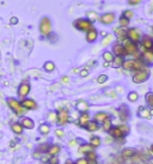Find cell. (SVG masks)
<instances>
[{"label":"cell","instance_id":"obj_1","mask_svg":"<svg viewBox=\"0 0 153 164\" xmlns=\"http://www.w3.org/2000/svg\"><path fill=\"white\" fill-rule=\"evenodd\" d=\"M150 78V71L144 67L139 71H135V73L133 74V82L135 84H141V83H145L147 79Z\"/></svg>","mask_w":153,"mask_h":164},{"label":"cell","instance_id":"obj_2","mask_svg":"<svg viewBox=\"0 0 153 164\" xmlns=\"http://www.w3.org/2000/svg\"><path fill=\"white\" fill-rule=\"evenodd\" d=\"M73 25L75 29H78V30H80V31H89L90 29L93 28V24H92V22L89 20L87 18H79L77 19V20H74V23H73Z\"/></svg>","mask_w":153,"mask_h":164},{"label":"cell","instance_id":"obj_3","mask_svg":"<svg viewBox=\"0 0 153 164\" xmlns=\"http://www.w3.org/2000/svg\"><path fill=\"white\" fill-rule=\"evenodd\" d=\"M122 46L125 48V55H134L138 53L139 48H138V45L132 42L129 38H125L122 40Z\"/></svg>","mask_w":153,"mask_h":164},{"label":"cell","instance_id":"obj_4","mask_svg":"<svg viewBox=\"0 0 153 164\" xmlns=\"http://www.w3.org/2000/svg\"><path fill=\"white\" fill-rule=\"evenodd\" d=\"M122 67L127 70V71H139V70H141V68H144V64L141 63V61H139V60H133V59H130V60H125L123 61V65H122Z\"/></svg>","mask_w":153,"mask_h":164},{"label":"cell","instance_id":"obj_5","mask_svg":"<svg viewBox=\"0 0 153 164\" xmlns=\"http://www.w3.org/2000/svg\"><path fill=\"white\" fill-rule=\"evenodd\" d=\"M40 31L43 36H49L52 34V22L48 17H43L40 23Z\"/></svg>","mask_w":153,"mask_h":164},{"label":"cell","instance_id":"obj_6","mask_svg":"<svg viewBox=\"0 0 153 164\" xmlns=\"http://www.w3.org/2000/svg\"><path fill=\"white\" fill-rule=\"evenodd\" d=\"M7 104H9L10 108L13 110L17 115H19V116H20V115H23V114L25 113V109L22 107L20 102L17 101L16 98H9V100H7Z\"/></svg>","mask_w":153,"mask_h":164},{"label":"cell","instance_id":"obj_7","mask_svg":"<svg viewBox=\"0 0 153 164\" xmlns=\"http://www.w3.org/2000/svg\"><path fill=\"white\" fill-rule=\"evenodd\" d=\"M127 38H129L132 42L138 43L141 40V31L139 28H130L129 30H127Z\"/></svg>","mask_w":153,"mask_h":164},{"label":"cell","instance_id":"obj_8","mask_svg":"<svg viewBox=\"0 0 153 164\" xmlns=\"http://www.w3.org/2000/svg\"><path fill=\"white\" fill-rule=\"evenodd\" d=\"M68 120H70V114H68V111L66 109L59 110V113L56 114V122H57L60 126H62V125H66V123L68 122Z\"/></svg>","mask_w":153,"mask_h":164},{"label":"cell","instance_id":"obj_9","mask_svg":"<svg viewBox=\"0 0 153 164\" xmlns=\"http://www.w3.org/2000/svg\"><path fill=\"white\" fill-rule=\"evenodd\" d=\"M115 18H116V16H115L114 12H105V13H103V15L99 17V22H100L102 24L110 25V24H113V23L115 22Z\"/></svg>","mask_w":153,"mask_h":164},{"label":"cell","instance_id":"obj_10","mask_svg":"<svg viewBox=\"0 0 153 164\" xmlns=\"http://www.w3.org/2000/svg\"><path fill=\"white\" fill-rule=\"evenodd\" d=\"M20 104L25 110H34L37 108V103L34 100H31V98H23Z\"/></svg>","mask_w":153,"mask_h":164},{"label":"cell","instance_id":"obj_11","mask_svg":"<svg viewBox=\"0 0 153 164\" xmlns=\"http://www.w3.org/2000/svg\"><path fill=\"white\" fill-rule=\"evenodd\" d=\"M30 89L31 88H30V84L29 83H22L18 88V96L22 97V98H25L28 95H29V92H30Z\"/></svg>","mask_w":153,"mask_h":164},{"label":"cell","instance_id":"obj_12","mask_svg":"<svg viewBox=\"0 0 153 164\" xmlns=\"http://www.w3.org/2000/svg\"><path fill=\"white\" fill-rule=\"evenodd\" d=\"M109 134L113 139H116V140H121L125 138V134L118 127H111V129L109 131Z\"/></svg>","mask_w":153,"mask_h":164},{"label":"cell","instance_id":"obj_13","mask_svg":"<svg viewBox=\"0 0 153 164\" xmlns=\"http://www.w3.org/2000/svg\"><path fill=\"white\" fill-rule=\"evenodd\" d=\"M97 37H98V31H97L95 28H92L89 31H86V41H87L89 43L95 42V41L97 40Z\"/></svg>","mask_w":153,"mask_h":164},{"label":"cell","instance_id":"obj_14","mask_svg":"<svg viewBox=\"0 0 153 164\" xmlns=\"http://www.w3.org/2000/svg\"><path fill=\"white\" fill-rule=\"evenodd\" d=\"M141 46L145 50H151V48L153 47V40L150 36H144L141 40Z\"/></svg>","mask_w":153,"mask_h":164},{"label":"cell","instance_id":"obj_15","mask_svg":"<svg viewBox=\"0 0 153 164\" xmlns=\"http://www.w3.org/2000/svg\"><path fill=\"white\" fill-rule=\"evenodd\" d=\"M20 125L23 126V128H25V129H32V128L35 127L34 120L30 118H23L22 121H20Z\"/></svg>","mask_w":153,"mask_h":164},{"label":"cell","instance_id":"obj_16","mask_svg":"<svg viewBox=\"0 0 153 164\" xmlns=\"http://www.w3.org/2000/svg\"><path fill=\"white\" fill-rule=\"evenodd\" d=\"M118 115H120V119L122 122H126L128 118H129V110H128V107L126 106H122L120 110H118Z\"/></svg>","mask_w":153,"mask_h":164},{"label":"cell","instance_id":"obj_17","mask_svg":"<svg viewBox=\"0 0 153 164\" xmlns=\"http://www.w3.org/2000/svg\"><path fill=\"white\" fill-rule=\"evenodd\" d=\"M113 54H115L116 56H123L125 55V48L122 46V43H115L114 46H113V52H111Z\"/></svg>","mask_w":153,"mask_h":164},{"label":"cell","instance_id":"obj_18","mask_svg":"<svg viewBox=\"0 0 153 164\" xmlns=\"http://www.w3.org/2000/svg\"><path fill=\"white\" fill-rule=\"evenodd\" d=\"M115 36H116L117 40H120V41H122V40L127 38L126 28H121V27L116 28V29H115Z\"/></svg>","mask_w":153,"mask_h":164},{"label":"cell","instance_id":"obj_19","mask_svg":"<svg viewBox=\"0 0 153 164\" xmlns=\"http://www.w3.org/2000/svg\"><path fill=\"white\" fill-rule=\"evenodd\" d=\"M138 115H139L140 118L147 119V120L152 118V115H151V109L144 108V107H140V108H139V110H138Z\"/></svg>","mask_w":153,"mask_h":164},{"label":"cell","instance_id":"obj_20","mask_svg":"<svg viewBox=\"0 0 153 164\" xmlns=\"http://www.w3.org/2000/svg\"><path fill=\"white\" fill-rule=\"evenodd\" d=\"M75 107H77V109L81 111V113H86L89 108H90V106H89V103L86 102V101H79V102H77V104H75Z\"/></svg>","mask_w":153,"mask_h":164},{"label":"cell","instance_id":"obj_21","mask_svg":"<svg viewBox=\"0 0 153 164\" xmlns=\"http://www.w3.org/2000/svg\"><path fill=\"white\" fill-rule=\"evenodd\" d=\"M60 151H61V146L55 144V145H49L47 153H48L49 156H57Z\"/></svg>","mask_w":153,"mask_h":164},{"label":"cell","instance_id":"obj_22","mask_svg":"<svg viewBox=\"0 0 153 164\" xmlns=\"http://www.w3.org/2000/svg\"><path fill=\"white\" fill-rule=\"evenodd\" d=\"M90 121V114L86 111V113H81L80 118H79V125H80L81 127H85L86 126V123Z\"/></svg>","mask_w":153,"mask_h":164},{"label":"cell","instance_id":"obj_23","mask_svg":"<svg viewBox=\"0 0 153 164\" xmlns=\"http://www.w3.org/2000/svg\"><path fill=\"white\" fill-rule=\"evenodd\" d=\"M141 58H142V61H145L146 64H152L153 63V54L151 50H145Z\"/></svg>","mask_w":153,"mask_h":164},{"label":"cell","instance_id":"obj_24","mask_svg":"<svg viewBox=\"0 0 153 164\" xmlns=\"http://www.w3.org/2000/svg\"><path fill=\"white\" fill-rule=\"evenodd\" d=\"M135 155H136V151L132 147H127L122 151V157L125 158H133Z\"/></svg>","mask_w":153,"mask_h":164},{"label":"cell","instance_id":"obj_25","mask_svg":"<svg viewBox=\"0 0 153 164\" xmlns=\"http://www.w3.org/2000/svg\"><path fill=\"white\" fill-rule=\"evenodd\" d=\"M11 129H12L13 133H16V134L20 136V134L23 133V129H24V128H23V126L20 125V122H15V123H12Z\"/></svg>","mask_w":153,"mask_h":164},{"label":"cell","instance_id":"obj_26","mask_svg":"<svg viewBox=\"0 0 153 164\" xmlns=\"http://www.w3.org/2000/svg\"><path fill=\"white\" fill-rule=\"evenodd\" d=\"M107 118H109V115L107 114V113H104V111H99V113H97L96 115H95V121L97 122V123H102L104 120Z\"/></svg>","mask_w":153,"mask_h":164},{"label":"cell","instance_id":"obj_27","mask_svg":"<svg viewBox=\"0 0 153 164\" xmlns=\"http://www.w3.org/2000/svg\"><path fill=\"white\" fill-rule=\"evenodd\" d=\"M78 151H79V153H85V155H87L89 152L93 151V147H92L90 144H83V145H80V147L78 149Z\"/></svg>","mask_w":153,"mask_h":164},{"label":"cell","instance_id":"obj_28","mask_svg":"<svg viewBox=\"0 0 153 164\" xmlns=\"http://www.w3.org/2000/svg\"><path fill=\"white\" fill-rule=\"evenodd\" d=\"M85 128L89 131V132H96L97 129H98V123L93 120V121H89L87 123H86V126H85Z\"/></svg>","mask_w":153,"mask_h":164},{"label":"cell","instance_id":"obj_29","mask_svg":"<svg viewBox=\"0 0 153 164\" xmlns=\"http://www.w3.org/2000/svg\"><path fill=\"white\" fill-rule=\"evenodd\" d=\"M123 61H125V58H123V56H120V55H118V56H115L114 60H113V66H114L115 68L122 67Z\"/></svg>","mask_w":153,"mask_h":164},{"label":"cell","instance_id":"obj_30","mask_svg":"<svg viewBox=\"0 0 153 164\" xmlns=\"http://www.w3.org/2000/svg\"><path fill=\"white\" fill-rule=\"evenodd\" d=\"M102 144V140H100V138L99 137H92L90 139V145L93 147V149H96V147H99Z\"/></svg>","mask_w":153,"mask_h":164},{"label":"cell","instance_id":"obj_31","mask_svg":"<svg viewBox=\"0 0 153 164\" xmlns=\"http://www.w3.org/2000/svg\"><path fill=\"white\" fill-rule=\"evenodd\" d=\"M102 123H103V129L105 132H109L111 129V127H113V122H111V119L110 118H107Z\"/></svg>","mask_w":153,"mask_h":164},{"label":"cell","instance_id":"obj_32","mask_svg":"<svg viewBox=\"0 0 153 164\" xmlns=\"http://www.w3.org/2000/svg\"><path fill=\"white\" fill-rule=\"evenodd\" d=\"M114 54L111 53V52H108V50H105L104 53H103V59H104V61H107V63H113V60H114Z\"/></svg>","mask_w":153,"mask_h":164},{"label":"cell","instance_id":"obj_33","mask_svg":"<svg viewBox=\"0 0 153 164\" xmlns=\"http://www.w3.org/2000/svg\"><path fill=\"white\" fill-rule=\"evenodd\" d=\"M43 68H45L47 72H53L55 70V64L53 61H47L45 64V66H43Z\"/></svg>","mask_w":153,"mask_h":164},{"label":"cell","instance_id":"obj_34","mask_svg":"<svg viewBox=\"0 0 153 164\" xmlns=\"http://www.w3.org/2000/svg\"><path fill=\"white\" fill-rule=\"evenodd\" d=\"M146 103H147V106L150 107V108H153V92H148V93H146Z\"/></svg>","mask_w":153,"mask_h":164},{"label":"cell","instance_id":"obj_35","mask_svg":"<svg viewBox=\"0 0 153 164\" xmlns=\"http://www.w3.org/2000/svg\"><path fill=\"white\" fill-rule=\"evenodd\" d=\"M50 132V127H49V125H47V123H43V125H41L40 126V133L41 134H48Z\"/></svg>","mask_w":153,"mask_h":164},{"label":"cell","instance_id":"obj_36","mask_svg":"<svg viewBox=\"0 0 153 164\" xmlns=\"http://www.w3.org/2000/svg\"><path fill=\"white\" fill-rule=\"evenodd\" d=\"M118 23H120V27L121 28H127L129 25V19H127L123 16H121L120 19H118Z\"/></svg>","mask_w":153,"mask_h":164},{"label":"cell","instance_id":"obj_37","mask_svg":"<svg viewBox=\"0 0 153 164\" xmlns=\"http://www.w3.org/2000/svg\"><path fill=\"white\" fill-rule=\"evenodd\" d=\"M138 98H139L138 92L132 91V92H129V93H128V101H129V102H136Z\"/></svg>","mask_w":153,"mask_h":164},{"label":"cell","instance_id":"obj_38","mask_svg":"<svg viewBox=\"0 0 153 164\" xmlns=\"http://www.w3.org/2000/svg\"><path fill=\"white\" fill-rule=\"evenodd\" d=\"M48 147H49V145H48V144H41V145H40L36 149V151L41 152V153H47V151H48Z\"/></svg>","mask_w":153,"mask_h":164},{"label":"cell","instance_id":"obj_39","mask_svg":"<svg viewBox=\"0 0 153 164\" xmlns=\"http://www.w3.org/2000/svg\"><path fill=\"white\" fill-rule=\"evenodd\" d=\"M118 128H120V129L122 131V133H123L125 136H127V134H128V133L130 132V129H129V126H128L127 123H122V125H120V126H118Z\"/></svg>","mask_w":153,"mask_h":164},{"label":"cell","instance_id":"obj_40","mask_svg":"<svg viewBox=\"0 0 153 164\" xmlns=\"http://www.w3.org/2000/svg\"><path fill=\"white\" fill-rule=\"evenodd\" d=\"M122 16L127 19H130V18H133V17H134V12H133L132 10H126V11H123Z\"/></svg>","mask_w":153,"mask_h":164},{"label":"cell","instance_id":"obj_41","mask_svg":"<svg viewBox=\"0 0 153 164\" xmlns=\"http://www.w3.org/2000/svg\"><path fill=\"white\" fill-rule=\"evenodd\" d=\"M111 41H113V35H108L107 34V37L102 41V46H104V47H107L108 45H110L111 43Z\"/></svg>","mask_w":153,"mask_h":164},{"label":"cell","instance_id":"obj_42","mask_svg":"<svg viewBox=\"0 0 153 164\" xmlns=\"http://www.w3.org/2000/svg\"><path fill=\"white\" fill-rule=\"evenodd\" d=\"M107 80H108V76L107 74H100V76H98V78H97V83L98 84H104Z\"/></svg>","mask_w":153,"mask_h":164},{"label":"cell","instance_id":"obj_43","mask_svg":"<svg viewBox=\"0 0 153 164\" xmlns=\"http://www.w3.org/2000/svg\"><path fill=\"white\" fill-rule=\"evenodd\" d=\"M87 17H89V20H91V22H93L95 19H97V13L96 12H92V11H90V12H87Z\"/></svg>","mask_w":153,"mask_h":164},{"label":"cell","instance_id":"obj_44","mask_svg":"<svg viewBox=\"0 0 153 164\" xmlns=\"http://www.w3.org/2000/svg\"><path fill=\"white\" fill-rule=\"evenodd\" d=\"M48 120H49L50 122H56V113L50 111V113L48 114Z\"/></svg>","mask_w":153,"mask_h":164},{"label":"cell","instance_id":"obj_45","mask_svg":"<svg viewBox=\"0 0 153 164\" xmlns=\"http://www.w3.org/2000/svg\"><path fill=\"white\" fill-rule=\"evenodd\" d=\"M48 162H49V164H59V158L56 156H52Z\"/></svg>","mask_w":153,"mask_h":164},{"label":"cell","instance_id":"obj_46","mask_svg":"<svg viewBox=\"0 0 153 164\" xmlns=\"http://www.w3.org/2000/svg\"><path fill=\"white\" fill-rule=\"evenodd\" d=\"M86 159H97V156H96V152L91 151L86 155Z\"/></svg>","mask_w":153,"mask_h":164},{"label":"cell","instance_id":"obj_47","mask_svg":"<svg viewBox=\"0 0 153 164\" xmlns=\"http://www.w3.org/2000/svg\"><path fill=\"white\" fill-rule=\"evenodd\" d=\"M74 164H87V159H86V157H83V158L77 159V162Z\"/></svg>","mask_w":153,"mask_h":164},{"label":"cell","instance_id":"obj_48","mask_svg":"<svg viewBox=\"0 0 153 164\" xmlns=\"http://www.w3.org/2000/svg\"><path fill=\"white\" fill-rule=\"evenodd\" d=\"M55 134H56V137H59V138L65 137V132H63L62 129H56V131H55Z\"/></svg>","mask_w":153,"mask_h":164},{"label":"cell","instance_id":"obj_49","mask_svg":"<svg viewBox=\"0 0 153 164\" xmlns=\"http://www.w3.org/2000/svg\"><path fill=\"white\" fill-rule=\"evenodd\" d=\"M142 0H128V4L132 5V6H135V5H139Z\"/></svg>","mask_w":153,"mask_h":164},{"label":"cell","instance_id":"obj_50","mask_svg":"<svg viewBox=\"0 0 153 164\" xmlns=\"http://www.w3.org/2000/svg\"><path fill=\"white\" fill-rule=\"evenodd\" d=\"M49 158H50V157H49L48 153H47L45 156H41V161H42V163H47V162L49 161Z\"/></svg>","mask_w":153,"mask_h":164},{"label":"cell","instance_id":"obj_51","mask_svg":"<svg viewBox=\"0 0 153 164\" xmlns=\"http://www.w3.org/2000/svg\"><path fill=\"white\" fill-rule=\"evenodd\" d=\"M87 74H89V71H87L86 68H85V70H81L80 71V77H86Z\"/></svg>","mask_w":153,"mask_h":164},{"label":"cell","instance_id":"obj_52","mask_svg":"<svg viewBox=\"0 0 153 164\" xmlns=\"http://www.w3.org/2000/svg\"><path fill=\"white\" fill-rule=\"evenodd\" d=\"M10 22H11V24H17L18 23V18L17 17H12V18L10 19Z\"/></svg>","mask_w":153,"mask_h":164},{"label":"cell","instance_id":"obj_53","mask_svg":"<svg viewBox=\"0 0 153 164\" xmlns=\"http://www.w3.org/2000/svg\"><path fill=\"white\" fill-rule=\"evenodd\" d=\"M87 164H97V159H87Z\"/></svg>","mask_w":153,"mask_h":164},{"label":"cell","instance_id":"obj_54","mask_svg":"<svg viewBox=\"0 0 153 164\" xmlns=\"http://www.w3.org/2000/svg\"><path fill=\"white\" fill-rule=\"evenodd\" d=\"M62 82L63 83H68V82H70V78H68V77H63V78H62Z\"/></svg>","mask_w":153,"mask_h":164},{"label":"cell","instance_id":"obj_55","mask_svg":"<svg viewBox=\"0 0 153 164\" xmlns=\"http://www.w3.org/2000/svg\"><path fill=\"white\" fill-rule=\"evenodd\" d=\"M75 143H77L75 140H71V143H70V146H74V145H75Z\"/></svg>","mask_w":153,"mask_h":164},{"label":"cell","instance_id":"obj_56","mask_svg":"<svg viewBox=\"0 0 153 164\" xmlns=\"http://www.w3.org/2000/svg\"><path fill=\"white\" fill-rule=\"evenodd\" d=\"M109 65H110V63H107V61H104L103 66H104V67H109Z\"/></svg>","mask_w":153,"mask_h":164},{"label":"cell","instance_id":"obj_57","mask_svg":"<svg viewBox=\"0 0 153 164\" xmlns=\"http://www.w3.org/2000/svg\"><path fill=\"white\" fill-rule=\"evenodd\" d=\"M65 164H74V163H73L72 161H67V162H66Z\"/></svg>","mask_w":153,"mask_h":164},{"label":"cell","instance_id":"obj_58","mask_svg":"<svg viewBox=\"0 0 153 164\" xmlns=\"http://www.w3.org/2000/svg\"><path fill=\"white\" fill-rule=\"evenodd\" d=\"M151 151H152V153H153V145L151 146Z\"/></svg>","mask_w":153,"mask_h":164},{"label":"cell","instance_id":"obj_59","mask_svg":"<svg viewBox=\"0 0 153 164\" xmlns=\"http://www.w3.org/2000/svg\"><path fill=\"white\" fill-rule=\"evenodd\" d=\"M151 52H152V54H153V47L151 48Z\"/></svg>","mask_w":153,"mask_h":164},{"label":"cell","instance_id":"obj_60","mask_svg":"<svg viewBox=\"0 0 153 164\" xmlns=\"http://www.w3.org/2000/svg\"><path fill=\"white\" fill-rule=\"evenodd\" d=\"M152 32H153V25H152Z\"/></svg>","mask_w":153,"mask_h":164}]
</instances>
